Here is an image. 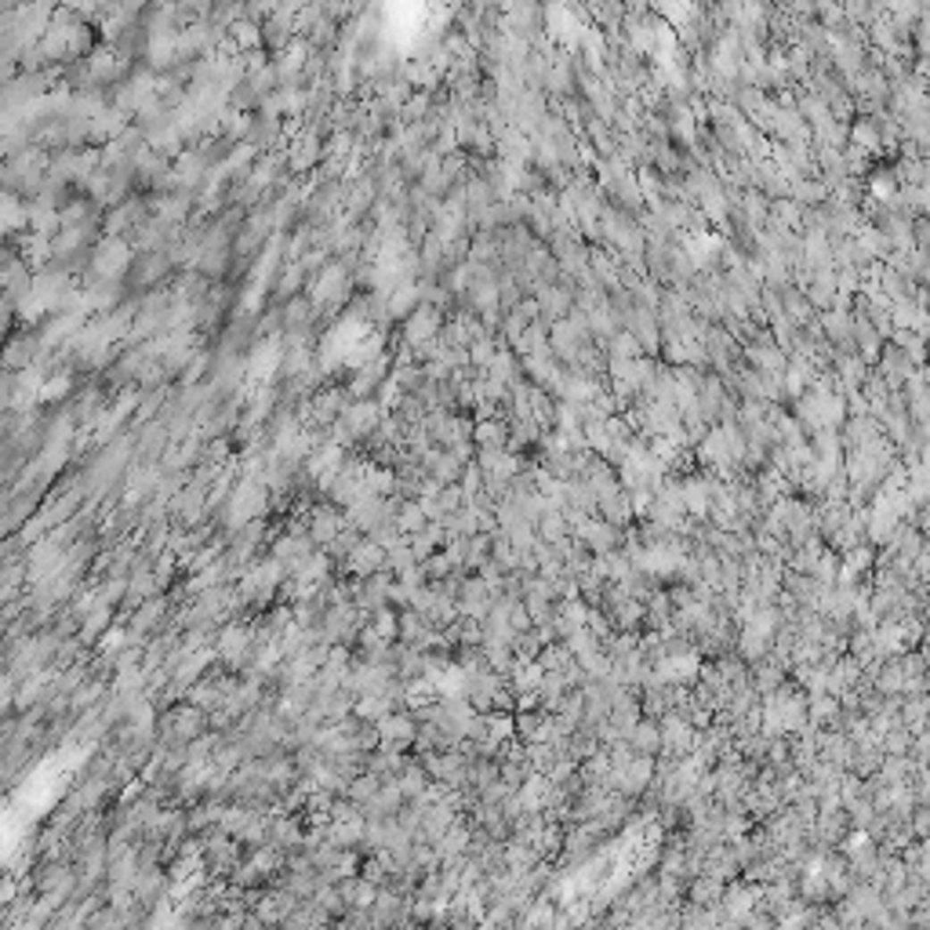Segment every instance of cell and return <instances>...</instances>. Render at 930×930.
Here are the masks:
<instances>
[{
  "label": "cell",
  "instance_id": "obj_1",
  "mask_svg": "<svg viewBox=\"0 0 930 930\" xmlns=\"http://www.w3.org/2000/svg\"><path fill=\"white\" fill-rule=\"evenodd\" d=\"M625 741L636 749V752H647V756H654L662 749V731L654 727L650 720H636L629 731H625Z\"/></svg>",
  "mask_w": 930,
  "mask_h": 930
},
{
  "label": "cell",
  "instance_id": "obj_3",
  "mask_svg": "<svg viewBox=\"0 0 930 930\" xmlns=\"http://www.w3.org/2000/svg\"><path fill=\"white\" fill-rule=\"evenodd\" d=\"M397 527H400V531H407V534H418V531L425 527V513H422V506H418V502L404 506V513L397 516Z\"/></svg>",
  "mask_w": 930,
  "mask_h": 930
},
{
  "label": "cell",
  "instance_id": "obj_4",
  "mask_svg": "<svg viewBox=\"0 0 930 930\" xmlns=\"http://www.w3.org/2000/svg\"><path fill=\"white\" fill-rule=\"evenodd\" d=\"M476 436H480V448H506V429H502V425L483 422V425L476 429Z\"/></svg>",
  "mask_w": 930,
  "mask_h": 930
},
{
  "label": "cell",
  "instance_id": "obj_2",
  "mask_svg": "<svg viewBox=\"0 0 930 930\" xmlns=\"http://www.w3.org/2000/svg\"><path fill=\"white\" fill-rule=\"evenodd\" d=\"M741 654L749 662H756V658H767V650H771V633H763V629H756V625H745V633H741Z\"/></svg>",
  "mask_w": 930,
  "mask_h": 930
}]
</instances>
